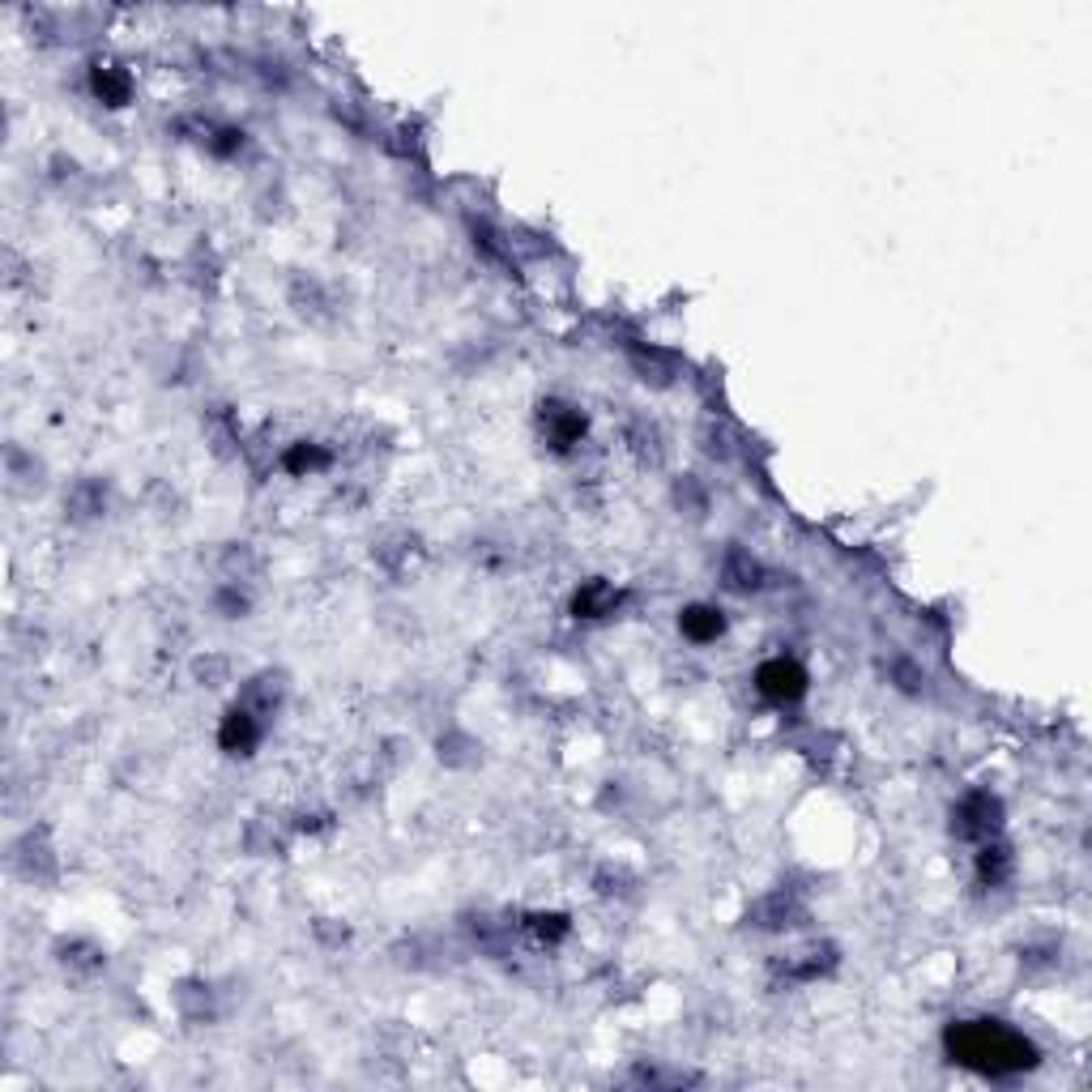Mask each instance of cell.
<instances>
[{
	"mask_svg": "<svg viewBox=\"0 0 1092 1092\" xmlns=\"http://www.w3.org/2000/svg\"><path fill=\"white\" fill-rule=\"evenodd\" d=\"M679 632L691 645H713V640L726 636V614L717 611V607L696 602V607H687V611L679 614Z\"/></svg>",
	"mask_w": 1092,
	"mask_h": 1092,
	"instance_id": "cell-12",
	"label": "cell"
},
{
	"mask_svg": "<svg viewBox=\"0 0 1092 1092\" xmlns=\"http://www.w3.org/2000/svg\"><path fill=\"white\" fill-rule=\"evenodd\" d=\"M1012 854H1007V845H999V841H981V854H977V880L990 887H999L1007 875H1012Z\"/></svg>",
	"mask_w": 1092,
	"mask_h": 1092,
	"instance_id": "cell-19",
	"label": "cell"
},
{
	"mask_svg": "<svg viewBox=\"0 0 1092 1092\" xmlns=\"http://www.w3.org/2000/svg\"><path fill=\"white\" fill-rule=\"evenodd\" d=\"M675 504H679L682 512L700 517V512L708 508V491L700 486V478H696V474H682L679 482H675Z\"/></svg>",
	"mask_w": 1092,
	"mask_h": 1092,
	"instance_id": "cell-24",
	"label": "cell"
},
{
	"mask_svg": "<svg viewBox=\"0 0 1092 1092\" xmlns=\"http://www.w3.org/2000/svg\"><path fill=\"white\" fill-rule=\"evenodd\" d=\"M290 303H295V312L308 316V321H325V316H329V295H325V286H321L316 277H299V282L290 286Z\"/></svg>",
	"mask_w": 1092,
	"mask_h": 1092,
	"instance_id": "cell-18",
	"label": "cell"
},
{
	"mask_svg": "<svg viewBox=\"0 0 1092 1092\" xmlns=\"http://www.w3.org/2000/svg\"><path fill=\"white\" fill-rule=\"evenodd\" d=\"M619 589L611 581H585L576 594H572V614L585 619V623H598V619H611L619 611Z\"/></svg>",
	"mask_w": 1092,
	"mask_h": 1092,
	"instance_id": "cell-10",
	"label": "cell"
},
{
	"mask_svg": "<svg viewBox=\"0 0 1092 1092\" xmlns=\"http://www.w3.org/2000/svg\"><path fill=\"white\" fill-rule=\"evenodd\" d=\"M755 691L768 704H798L807 696V671L794 658H768L755 671Z\"/></svg>",
	"mask_w": 1092,
	"mask_h": 1092,
	"instance_id": "cell-4",
	"label": "cell"
},
{
	"mask_svg": "<svg viewBox=\"0 0 1092 1092\" xmlns=\"http://www.w3.org/2000/svg\"><path fill=\"white\" fill-rule=\"evenodd\" d=\"M90 90H94V99H99V103H107V107H125V103H129V94H133V77H129L120 65H94L90 68Z\"/></svg>",
	"mask_w": 1092,
	"mask_h": 1092,
	"instance_id": "cell-14",
	"label": "cell"
},
{
	"mask_svg": "<svg viewBox=\"0 0 1092 1092\" xmlns=\"http://www.w3.org/2000/svg\"><path fill=\"white\" fill-rule=\"evenodd\" d=\"M952 1063L981 1076H1016L1037 1067V1045L999 1020H960L944 1037Z\"/></svg>",
	"mask_w": 1092,
	"mask_h": 1092,
	"instance_id": "cell-1",
	"label": "cell"
},
{
	"mask_svg": "<svg viewBox=\"0 0 1092 1092\" xmlns=\"http://www.w3.org/2000/svg\"><path fill=\"white\" fill-rule=\"evenodd\" d=\"M13 871L30 884H52L56 880V849L48 845V832H26L13 845Z\"/></svg>",
	"mask_w": 1092,
	"mask_h": 1092,
	"instance_id": "cell-5",
	"label": "cell"
},
{
	"mask_svg": "<svg viewBox=\"0 0 1092 1092\" xmlns=\"http://www.w3.org/2000/svg\"><path fill=\"white\" fill-rule=\"evenodd\" d=\"M538 422H543L546 444H550L555 453L576 448V444H581V435H585V414H581V410H572V406H563V402H543V410H538Z\"/></svg>",
	"mask_w": 1092,
	"mask_h": 1092,
	"instance_id": "cell-7",
	"label": "cell"
},
{
	"mask_svg": "<svg viewBox=\"0 0 1092 1092\" xmlns=\"http://www.w3.org/2000/svg\"><path fill=\"white\" fill-rule=\"evenodd\" d=\"M841 964V955L832 944H811V948H798V952H785L777 960V977L785 981H819L828 977L832 968Z\"/></svg>",
	"mask_w": 1092,
	"mask_h": 1092,
	"instance_id": "cell-6",
	"label": "cell"
},
{
	"mask_svg": "<svg viewBox=\"0 0 1092 1092\" xmlns=\"http://www.w3.org/2000/svg\"><path fill=\"white\" fill-rule=\"evenodd\" d=\"M213 611L222 614V619H244V614L252 611V594H248V585H231V581H222V585H218V594H213Z\"/></svg>",
	"mask_w": 1092,
	"mask_h": 1092,
	"instance_id": "cell-21",
	"label": "cell"
},
{
	"mask_svg": "<svg viewBox=\"0 0 1092 1092\" xmlns=\"http://www.w3.org/2000/svg\"><path fill=\"white\" fill-rule=\"evenodd\" d=\"M627 444H632V453L645 457V461H658V457H662V435H658V427L645 422V418L627 422Z\"/></svg>",
	"mask_w": 1092,
	"mask_h": 1092,
	"instance_id": "cell-22",
	"label": "cell"
},
{
	"mask_svg": "<svg viewBox=\"0 0 1092 1092\" xmlns=\"http://www.w3.org/2000/svg\"><path fill=\"white\" fill-rule=\"evenodd\" d=\"M261 730H265V722L235 704L222 717V726H218V748L226 751V755H252V748L261 743Z\"/></svg>",
	"mask_w": 1092,
	"mask_h": 1092,
	"instance_id": "cell-8",
	"label": "cell"
},
{
	"mask_svg": "<svg viewBox=\"0 0 1092 1092\" xmlns=\"http://www.w3.org/2000/svg\"><path fill=\"white\" fill-rule=\"evenodd\" d=\"M176 999H180V1012H184V1016H193V1020H205V1016H209V986L184 981V986L176 990Z\"/></svg>",
	"mask_w": 1092,
	"mask_h": 1092,
	"instance_id": "cell-25",
	"label": "cell"
},
{
	"mask_svg": "<svg viewBox=\"0 0 1092 1092\" xmlns=\"http://www.w3.org/2000/svg\"><path fill=\"white\" fill-rule=\"evenodd\" d=\"M282 696H286V679L282 675H257V679L244 682V691H239V708H248L252 717H273L277 713V704H282Z\"/></svg>",
	"mask_w": 1092,
	"mask_h": 1092,
	"instance_id": "cell-11",
	"label": "cell"
},
{
	"mask_svg": "<svg viewBox=\"0 0 1092 1092\" xmlns=\"http://www.w3.org/2000/svg\"><path fill=\"white\" fill-rule=\"evenodd\" d=\"M440 759L453 764V768H466V764H474L478 759V743L470 734H461V730H448V734L440 739Z\"/></svg>",
	"mask_w": 1092,
	"mask_h": 1092,
	"instance_id": "cell-23",
	"label": "cell"
},
{
	"mask_svg": "<svg viewBox=\"0 0 1092 1092\" xmlns=\"http://www.w3.org/2000/svg\"><path fill=\"white\" fill-rule=\"evenodd\" d=\"M700 440H704V453H708V457H717V461L730 457V435H726V427H713V422H708V427L700 431Z\"/></svg>",
	"mask_w": 1092,
	"mask_h": 1092,
	"instance_id": "cell-28",
	"label": "cell"
},
{
	"mask_svg": "<svg viewBox=\"0 0 1092 1092\" xmlns=\"http://www.w3.org/2000/svg\"><path fill=\"white\" fill-rule=\"evenodd\" d=\"M803 922H807V905L790 887L759 896L748 909V926L751 931H764V935H785V931H798Z\"/></svg>",
	"mask_w": 1092,
	"mask_h": 1092,
	"instance_id": "cell-3",
	"label": "cell"
},
{
	"mask_svg": "<svg viewBox=\"0 0 1092 1092\" xmlns=\"http://www.w3.org/2000/svg\"><path fill=\"white\" fill-rule=\"evenodd\" d=\"M329 448L325 444H312V440H299V444H290L286 453H282V470H290L295 478H308V474H321V470H329Z\"/></svg>",
	"mask_w": 1092,
	"mask_h": 1092,
	"instance_id": "cell-16",
	"label": "cell"
},
{
	"mask_svg": "<svg viewBox=\"0 0 1092 1092\" xmlns=\"http://www.w3.org/2000/svg\"><path fill=\"white\" fill-rule=\"evenodd\" d=\"M722 585L730 589V594H755V589H764V563L743 550V546H730L726 550V559H722Z\"/></svg>",
	"mask_w": 1092,
	"mask_h": 1092,
	"instance_id": "cell-9",
	"label": "cell"
},
{
	"mask_svg": "<svg viewBox=\"0 0 1092 1092\" xmlns=\"http://www.w3.org/2000/svg\"><path fill=\"white\" fill-rule=\"evenodd\" d=\"M632 367H636V376H640L645 385H658V389L675 380V359H671L666 350H653V346L632 350Z\"/></svg>",
	"mask_w": 1092,
	"mask_h": 1092,
	"instance_id": "cell-17",
	"label": "cell"
},
{
	"mask_svg": "<svg viewBox=\"0 0 1092 1092\" xmlns=\"http://www.w3.org/2000/svg\"><path fill=\"white\" fill-rule=\"evenodd\" d=\"M56 960H61V968H65L68 977H94L103 964H107V955L99 944H90V939H68L56 948Z\"/></svg>",
	"mask_w": 1092,
	"mask_h": 1092,
	"instance_id": "cell-15",
	"label": "cell"
},
{
	"mask_svg": "<svg viewBox=\"0 0 1092 1092\" xmlns=\"http://www.w3.org/2000/svg\"><path fill=\"white\" fill-rule=\"evenodd\" d=\"M226 675H231V662H226V658H218V653H209V658L197 662V679H202L205 687H222Z\"/></svg>",
	"mask_w": 1092,
	"mask_h": 1092,
	"instance_id": "cell-26",
	"label": "cell"
},
{
	"mask_svg": "<svg viewBox=\"0 0 1092 1092\" xmlns=\"http://www.w3.org/2000/svg\"><path fill=\"white\" fill-rule=\"evenodd\" d=\"M999 828H1003V803H999L994 794L973 790V794H964V798L955 803L952 832L960 841H977V845H981V841H994Z\"/></svg>",
	"mask_w": 1092,
	"mask_h": 1092,
	"instance_id": "cell-2",
	"label": "cell"
},
{
	"mask_svg": "<svg viewBox=\"0 0 1092 1092\" xmlns=\"http://www.w3.org/2000/svg\"><path fill=\"white\" fill-rule=\"evenodd\" d=\"M892 682H896L900 691H909V696H922V691H926V675H922L918 666H909V662H896V666H892Z\"/></svg>",
	"mask_w": 1092,
	"mask_h": 1092,
	"instance_id": "cell-27",
	"label": "cell"
},
{
	"mask_svg": "<svg viewBox=\"0 0 1092 1092\" xmlns=\"http://www.w3.org/2000/svg\"><path fill=\"white\" fill-rule=\"evenodd\" d=\"M521 926H525V935H530L538 948H555V944H563V939H568V931H572L563 913H530Z\"/></svg>",
	"mask_w": 1092,
	"mask_h": 1092,
	"instance_id": "cell-20",
	"label": "cell"
},
{
	"mask_svg": "<svg viewBox=\"0 0 1092 1092\" xmlns=\"http://www.w3.org/2000/svg\"><path fill=\"white\" fill-rule=\"evenodd\" d=\"M103 508H107V486L99 478H81L68 486L65 512L73 521H94V517H103Z\"/></svg>",
	"mask_w": 1092,
	"mask_h": 1092,
	"instance_id": "cell-13",
	"label": "cell"
}]
</instances>
